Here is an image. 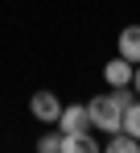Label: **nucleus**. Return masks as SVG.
Segmentation results:
<instances>
[{"instance_id":"obj_5","label":"nucleus","mask_w":140,"mask_h":153,"mask_svg":"<svg viewBox=\"0 0 140 153\" xmlns=\"http://www.w3.org/2000/svg\"><path fill=\"white\" fill-rule=\"evenodd\" d=\"M62 153H103V145L95 141V132H62Z\"/></svg>"},{"instance_id":"obj_9","label":"nucleus","mask_w":140,"mask_h":153,"mask_svg":"<svg viewBox=\"0 0 140 153\" xmlns=\"http://www.w3.org/2000/svg\"><path fill=\"white\" fill-rule=\"evenodd\" d=\"M37 153H62V132H46V137H37Z\"/></svg>"},{"instance_id":"obj_3","label":"nucleus","mask_w":140,"mask_h":153,"mask_svg":"<svg viewBox=\"0 0 140 153\" xmlns=\"http://www.w3.org/2000/svg\"><path fill=\"white\" fill-rule=\"evenodd\" d=\"M91 128V112H87V103H70L62 108V116H58V132H87Z\"/></svg>"},{"instance_id":"obj_1","label":"nucleus","mask_w":140,"mask_h":153,"mask_svg":"<svg viewBox=\"0 0 140 153\" xmlns=\"http://www.w3.org/2000/svg\"><path fill=\"white\" fill-rule=\"evenodd\" d=\"M87 112H91V128H103V132H119L124 128V108H119L116 91L111 95H95L87 103Z\"/></svg>"},{"instance_id":"obj_4","label":"nucleus","mask_w":140,"mask_h":153,"mask_svg":"<svg viewBox=\"0 0 140 153\" xmlns=\"http://www.w3.org/2000/svg\"><path fill=\"white\" fill-rule=\"evenodd\" d=\"M132 75H136V66H132L128 58H119V54L103 66V79L111 83V91H116V87H132Z\"/></svg>"},{"instance_id":"obj_10","label":"nucleus","mask_w":140,"mask_h":153,"mask_svg":"<svg viewBox=\"0 0 140 153\" xmlns=\"http://www.w3.org/2000/svg\"><path fill=\"white\" fill-rule=\"evenodd\" d=\"M132 87H136V100H140V66H136V75H132Z\"/></svg>"},{"instance_id":"obj_2","label":"nucleus","mask_w":140,"mask_h":153,"mask_svg":"<svg viewBox=\"0 0 140 153\" xmlns=\"http://www.w3.org/2000/svg\"><path fill=\"white\" fill-rule=\"evenodd\" d=\"M29 112H33L37 124H58V116H62V100H58L54 91H37V95L29 100Z\"/></svg>"},{"instance_id":"obj_6","label":"nucleus","mask_w":140,"mask_h":153,"mask_svg":"<svg viewBox=\"0 0 140 153\" xmlns=\"http://www.w3.org/2000/svg\"><path fill=\"white\" fill-rule=\"evenodd\" d=\"M119 58H128L132 66H140V25H128L124 33H119Z\"/></svg>"},{"instance_id":"obj_7","label":"nucleus","mask_w":140,"mask_h":153,"mask_svg":"<svg viewBox=\"0 0 140 153\" xmlns=\"http://www.w3.org/2000/svg\"><path fill=\"white\" fill-rule=\"evenodd\" d=\"M103 153H140V141L128 132H111V141L103 145Z\"/></svg>"},{"instance_id":"obj_8","label":"nucleus","mask_w":140,"mask_h":153,"mask_svg":"<svg viewBox=\"0 0 140 153\" xmlns=\"http://www.w3.org/2000/svg\"><path fill=\"white\" fill-rule=\"evenodd\" d=\"M119 132H128V137L140 141V100L132 103V108H124V128H119Z\"/></svg>"}]
</instances>
